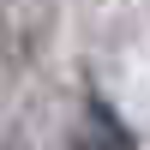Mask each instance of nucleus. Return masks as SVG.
Segmentation results:
<instances>
[{
    "label": "nucleus",
    "instance_id": "obj_1",
    "mask_svg": "<svg viewBox=\"0 0 150 150\" xmlns=\"http://www.w3.org/2000/svg\"><path fill=\"white\" fill-rule=\"evenodd\" d=\"M72 150H132V132L120 126L114 114H108V102H102V96H90V102H84L78 132H72Z\"/></svg>",
    "mask_w": 150,
    "mask_h": 150
}]
</instances>
